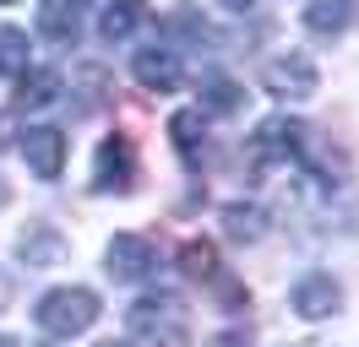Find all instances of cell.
<instances>
[{
    "label": "cell",
    "instance_id": "52a82bcc",
    "mask_svg": "<svg viewBox=\"0 0 359 347\" xmlns=\"http://www.w3.org/2000/svg\"><path fill=\"white\" fill-rule=\"evenodd\" d=\"M131 76L147 92H180V82H185V65H180V55L169 49V43H142L131 60Z\"/></svg>",
    "mask_w": 359,
    "mask_h": 347
},
{
    "label": "cell",
    "instance_id": "9a60e30c",
    "mask_svg": "<svg viewBox=\"0 0 359 347\" xmlns=\"http://www.w3.org/2000/svg\"><path fill=\"white\" fill-rule=\"evenodd\" d=\"M224 234L234 244H256V239L267 234V212L256 206V201H229L224 206Z\"/></svg>",
    "mask_w": 359,
    "mask_h": 347
},
{
    "label": "cell",
    "instance_id": "e0dca14e",
    "mask_svg": "<svg viewBox=\"0 0 359 347\" xmlns=\"http://www.w3.org/2000/svg\"><path fill=\"white\" fill-rule=\"evenodd\" d=\"M240 104H245V87L234 82V76H202V108H212V114H234Z\"/></svg>",
    "mask_w": 359,
    "mask_h": 347
},
{
    "label": "cell",
    "instance_id": "3957f363",
    "mask_svg": "<svg viewBox=\"0 0 359 347\" xmlns=\"http://www.w3.org/2000/svg\"><path fill=\"white\" fill-rule=\"evenodd\" d=\"M262 87H267L272 98H283V104H305V98H316V87H321V71L299 49L294 55H272L262 65Z\"/></svg>",
    "mask_w": 359,
    "mask_h": 347
},
{
    "label": "cell",
    "instance_id": "277c9868",
    "mask_svg": "<svg viewBox=\"0 0 359 347\" xmlns=\"http://www.w3.org/2000/svg\"><path fill=\"white\" fill-rule=\"evenodd\" d=\"M93 190L104 195H131L136 190V147L126 136H104L93 152Z\"/></svg>",
    "mask_w": 359,
    "mask_h": 347
},
{
    "label": "cell",
    "instance_id": "7402d4cb",
    "mask_svg": "<svg viewBox=\"0 0 359 347\" xmlns=\"http://www.w3.org/2000/svg\"><path fill=\"white\" fill-rule=\"evenodd\" d=\"M218 6H224V11H250L256 0H218Z\"/></svg>",
    "mask_w": 359,
    "mask_h": 347
},
{
    "label": "cell",
    "instance_id": "cb8c5ba5",
    "mask_svg": "<svg viewBox=\"0 0 359 347\" xmlns=\"http://www.w3.org/2000/svg\"><path fill=\"white\" fill-rule=\"evenodd\" d=\"M283 347H327V342H283Z\"/></svg>",
    "mask_w": 359,
    "mask_h": 347
},
{
    "label": "cell",
    "instance_id": "7c38bea8",
    "mask_svg": "<svg viewBox=\"0 0 359 347\" xmlns=\"http://www.w3.org/2000/svg\"><path fill=\"white\" fill-rule=\"evenodd\" d=\"M17 250H22L27 266H55V260H66V239L55 234L49 222H27L22 239H17Z\"/></svg>",
    "mask_w": 359,
    "mask_h": 347
},
{
    "label": "cell",
    "instance_id": "ac0fdd59",
    "mask_svg": "<svg viewBox=\"0 0 359 347\" xmlns=\"http://www.w3.org/2000/svg\"><path fill=\"white\" fill-rule=\"evenodd\" d=\"M27 55H33V43L22 27H0V76H22Z\"/></svg>",
    "mask_w": 359,
    "mask_h": 347
},
{
    "label": "cell",
    "instance_id": "6da1fadb",
    "mask_svg": "<svg viewBox=\"0 0 359 347\" xmlns=\"http://www.w3.org/2000/svg\"><path fill=\"white\" fill-rule=\"evenodd\" d=\"M126 325H131L136 342H147V347H185V337H191V309H185V299H175V293H147V299H136L131 309H126Z\"/></svg>",
    "mask_w": 359,
    "mask_h": 347
},
{
    "label": "cell",
    "instance_id": "d6986e66",
    "mask_svg": "<svg viewBox=\"0 0 359 347\" xmlns=\"http://www.w3.org/2000/svg\"><path fill=\"white\" fill-rule=\"evenodd\" d=\"M180 266H185V271H191V277H218V260H212V244H207V239H191V244H185V250H180Z\"/></svg>",
    "mask_w": 359,
    "mask_h": 347
},
{
    "label": "cell",
    "instance_id": "603a6c76",
    "mask_svg": "<svg viewBox=\"0 0 359 347\" xmlns=\"http://www.w3.org/2000/svg\"><path fill=\"white\" fill-rule=\"evenodd\" d=\"M11 304V282H6V271H0V309Z\"/></svg>",
    "mask_w": 359,
    "mask_h": 347
},
{
    "label": "cell",
    "instance_id": "ffe728a7",
    "mask_svg": "<svg viewBox=\"0 0 359 347\" xmlns=\"http://www.w3.org/2000/svg\"><path fill=\"white\" fill-rule=\"evenodd\" d=\"M175 27H180V33H191V38H196V49H207V43L218 38V33H212V22H202L196 11H180V17H175Z\"/></svg>",
    "mask_w": 359,
    "mask_h": 347
},
{
    "label": "cell",
    "instance_id": "8fae6325",
    "mask_svg": "<svg viewBox=\"0 0 359 347\" xmlns=\"http://www.w3.org/2000/svg\"><path fill=\"white\" fill-rule=\"evenodd\" d=\"M142 22H147V6H142V0H109L104 17H98V38L104 43H126Z\"/></svg>",
    "mask_w": 359,
    "mask_h": 347
},
{
    "label": "cell",
    "instance_id": "9c48e42d",
    "mask_svg": "<svg viewBox=\"0 0 359 347\" xmlns=\"http://www.w3.org/2000/svg\"><path fill=\"white\" fill-rule=\"evenodd\" d=\"M337 304H343V288H337V277H327V271H316V277H299L289 293V309L299 315V320H327Z\"/></svg>",
    "mask_w": 359,
    "mask_h": 347
},
{
    "label": "cell",
    "instance_id": "5bb4252c",
    "mask_svg": "<svg viewBox=\"0 0 359 347\" xmlns=\"http://www.w3.org/2000/svg\"><path fill=\"white\" fill-rule=\"evenodd\" d=\"M305 27L321 33V38H337L354 27V0H311L305 6Z\"/></svg>",
    "mask_w": 359,
    "mask_h": 347
},
{
    "label": "cell",
    "instance_id": "4fadbf2b",
    "mask_svg": "<svg viewBox=\"0 0 359 347\" xmlns=\"http://www.w3.org/2000/svg\"><path fill=\"white\" fill-rule=\"evenodd\" d=\"M169 136H175L180 157L196 169V163H202V152H207V120H202V108H180L175 120H169Z\"/></svg>",
    "mask_w": 359,
    "mask_h": 347
},
{
    "label": "cell",
    "instance_id": "2e32d148",
    "mask_svg": "<svg viewBox=\"0 0 359 347\" xmlns=\"http://www.w3.org/2000/svg\"><path fill=\"white\" fill-rule=\"evenodd\" d=\"M60 98V71H22V87H17V104L22 108H44Z\"/></svg>",
    "mask_w": 359,
    "mask_h": 347
},
{
    "label": "cell",
    "instance_id": "7a4b0ae2",
    "mask_svg": "<svg viewBox=\"0 0 359 347\" xmlns=\"http://www.w3.org/2000/svg\"><path fill=\"white\" fill-rule=\"evenodd\" d=\"M104 315V304H98V293L93 288H49L44 299L33 304V320H39V331L44 337H82L93 320Z\"/></svg>",
    "mask_w": 359,
    "mask_h": 347
},
{
    "label": "cell",
    "instance_id": "8992f818",
    "mask_svg": "<svg viewBox=\"0 0 359 347\" xmlns=\"http://www.w3.org/2000/svg\"><path fill=\"white\" fill-rule=\"evenodd\" d=\"M104 266H109L114 282H147V277H158V250H153V239H142V234H114L109 250H104Z\"/></svg>",
    "mask_w": 359,
    "mask_h": 347
},
{
    "label": "cell",
    "instance_id": "30bf717a",
    "mask_svg": "<svg viewBox=\"0 0 359 347\" xmlns=\"http://www.w3.org/2000/svg\"><path fill=\"white\" fill-rule=\"evenodd\" d=\"M88 22V0H39V38L44 43H76Z\"/></svg>",
    "mask_w": 359,
    "mask_h": 347
},
{
    "label": "cell",
    "instance_id": "ba28073f",
    "mask_svg": "<svg viewBox=\"0 0 359 347\" xmlns=\"http://www.w3.org/2000/svg\"><path fill=\"white\" fill-rule=\"evenodd\" d=\"M22 157H27V174H39V179H60V169H66V130L33 125L22 136Z\"/></svg>",
    "mask_w": 359,
    "mask_h": 347
},
{
    "label": "cell",
    "instance_id": "484cf974",
    "mask_svg": "<svg viewBox=\"0 0 359 347\" xmlns=\"http://www.w3.org/2000/svg\"><path fill=\"white\" fill-rule=\"evenodd\" d=\"M0 347H17V337H0Z\"/></svg>",
    "mask_w": 359,
    "mask_h": 347
},
{
    "label": "cell",
    "instance_id": "83f0119b",
    "mask_svg": "<svg viewBox=\"0 0 359 347\" xmlns=\"http://www.w3.org/2000/svg\"><path fill=\"white\" fill-rule=\"evenodd\" d=\"M0 6H17V0H0Z\"/></svg>",
    "mask_w": 359,
    "mask_h": 347
},
{
    "label": "cell",
    "instance_id": "5b68a950",
    "mask_svg": "<svg viewBox=\"0 0 359 347\" xmlns=\"http://www.w3.org/2000/svg\"><path fill=\"white\" fill-rule=\"evenodd\" d=\"M305 157V125L289 114H272L250 136V163H299Z\"/></svg>",
    "mask_w": 359,
    "mask_h": 347
},
{
    "label": "cell",
    "instance_id": "d4e9b609",
    "mask_svg": "<svg viewBox=\"0 0 359 347\" xmlns=\"http://www.w3.org/2000/svg\"><path fill=\"white\" fill-rule=\"evenodd\" d=\"M6 201H11V190H6V179H0V206H6Z\"/></svg>",
    "mask_w": 359,
    "mask_h": 347
},
{
    "label": "cell",
    "instance_id": "4316f807",
    "mask_svg": "<svg viewBox=\"0 0 359 347\" xmlns=\"http://www.w3.org/2000/svg\"><path fill=\"white\" fill-rule=\"evenodd\" d=\"M98 347H131V342H98Z\"/></svg>",
    "mask_w": 359,
    "mask_h": 347
},
{
    "label": "cell",
    "instance_id": "44dd1931",
    "mask_svg": "<svg viewBox=\"0 0 359 347\" xmlns=\"http://www.w3.org/2000/svg\"><path fill=\"white\" fill-rule=\"evenodd\" d=\"M207 347H250V337L245 331H224V337H212Z\"/></svg>",
    "mask_w": 359,
    "mask_h": 347
}]
</instances>
